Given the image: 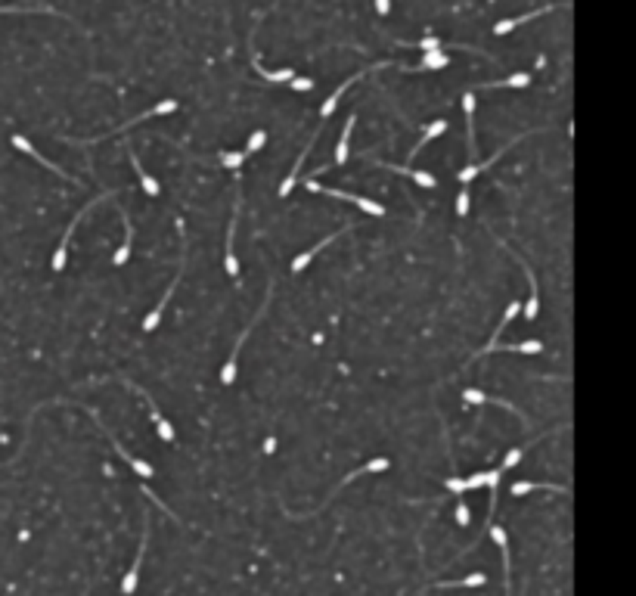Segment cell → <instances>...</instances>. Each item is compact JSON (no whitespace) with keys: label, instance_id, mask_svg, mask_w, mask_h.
Here are the masks:
<instances>
[{"label":"cell","instance_id":"cell-1","mask_svg":"<svg viewBox=\"0 0 636 596\" xmlns=\"http://www.w3.org/2000/svg\"><path fill=\"white\" fill-rule=\"evenodd\" d=\"M270 302H273V283L267 286V292H264V302H261V308H258V314L252 317V323H248L246 329L239 333V339H236V345H233V351H230V357H227V364L221 366V382L224 386H233L236 382V366H239V354H242V345H246V339L252 335V329L261 323V317L267 314V308H270Z\"/></svg>","mask_w":636,"mask_h":596},{"label":"cell","instance_id":"cell-2","mask_svg":"<svg viewBox=\"0 0 636 596\" xmlns=\"http://www.w3.org/2000/svg\"><path fill=\"white\" fill-rule=\"evenodd\" d=\"M177 233H180V258H177V273H174V283H171L168 289H164V295L159 298V304H155V308L146 314V320H143V333H152V329L159 326L162 314H164V308H168V302H171V295H174V289H177V283H180V277H184V268H186V227H184V221H177Z\"/></svg>","mask_w":636,"mask_h":596},{"label":"cell","instance_id":"cell-3","mask_svg":"<svg viewBox=\"0 0 636 596\" xmlns=\"http://www.w3.org/2000/svg\"><path fill=\"white\" fill-rule=\"evenodd\" d=\"M236 202H233V217H230V227H227V252H224V268H227V277L230 280H239V258H236V249H233V237H236V224H239V211H242V171H236Z\"/></svg>","mask_w":636,"mask_h":596},{"label":"cell","instance_id":"cell-4","mask_svg":"<svg viewBox=\"0 0 636 596\" xmlns=\"http://www.w3.org/2000/svg\"><path fill=\"white\" fill-rule=\"evenodd\" d=\"M115 196H119V193H115V190H109V193H103V196H93V199H88V205H84V208H78V215L72 217V224H68V227H66V233H62L59 249H56V252H53V261H50V264H53V270H56V273H59L62 268H66V258H68V242H72V233H75V227L81 224V217L88 215V211H93V205H100V202H106V199H115Z\"/></svg>","mask_w":636,"mask_h":596},{"label":"cell","instance_id":"cell-5","mask_svg":"<svg viewBox=\"0 0 636 596\" xmlns=\"http://www.w3.org/2000/svg\"><path fill=\"white\" fill-rule=\"evenodd\" d=\"M388 466H391V463L385 460V457H376V460H370V463H364V466H357L354 472H348V475L342 478V484H339V488H335L332 494H329L323 506H317V509H313V513H286V515H292V519H308V515H317V513H323V509H326V506L332 503V500H335V497H339V494H342V488H348V484L354 482V478H360V475H373V472H385V469H388Z\"/></svg>","mask_w":636,"mask_h":596},{"label":"cell","instance_id":"cell-6","mask_svg":"<svg viewBox=\"0 0 636 596\" xmlns=\"http://www.w3.org/2000/svg\"><path fill=\"white\" fill-rule=\"evenodd\" d=\"M308 186L311 193H323V196H332V199H342V202H351V205H357L360 211H366V215H373V217H385L388 211H385V205H379L376 199H364V196H354V193H344V190H332V186H323V184H317V180H308Z\"/></svg>","mask_w":636,"mask_h":596},{"label":"cell","instance_id":"cell-7","mask_svg":"<svg viewBox=\"0 0 636 596\" xmlns=\"http://www.w3.org/2000/svg\"><path fill=\"white\" fill-rule=\"evenodd\" d=\"M121 382H124V386H128V388H131L137 398H143V404L149 407V419L155 422V432H159L162 441H164V444H174V426H171V422L162 417V410H159V404L152 401V395H149L146 388H140L133 379H128V376H121Z\"/></svg>","mask_w":636,"mask_h":596},{"label":"cell","instance_id":"cell-8","mask_svg":"<svg viewBox=\"0 0 636 596\" xmlns=\"http://www.w3.org/2000/svg\"><path fill=\"white\" fill-rule=\"evenodd\" d=\"M84 410H88V413H90V417H93V422H97V426H100V429H103V435L109 438V441H112V447H115V453H119V457H121L124 463H128V466H131V469H133V472H137L140 478H143V482H146V478H152V475H155V472H152V466H149V463H146V460L133 457V453L128 451V447H124V444L119 441V438H115L112 432H109V429H106V422H103V419H100V413H97V410H93V407H84Z\"/></svg>","mask_w":636,"mask_h":596},{"label":"cell","instance_id":"cell-9","mask_svg":"<svg viewBox=\"0 0 636 596\" xmlns=\"http://www.w3.org/2000/svg\"><path fill=\"white\" fill-rule=\"evenodd\" d=\"M149 531H152V522H149V515L143 513V531H140V547H137V556H133V566L128 568V575H124V581H121V593H124V596H133V590H137V581H140V566H143V553H146V544H149Z\"/></svg>","mask_w":636,"mask_h":596},{"label":"cell","instance_id":"cell-10","mask_svg":"<svg viewBox=\"0 0 636 596\" xmlns=\"http://www.w3.org/2000/svg\"><path fill=\"white\" fill-rule=\"evenodd\" d=\"M497 242H500V246H503V249H506V252H509V255H512V258H515V264H518V268H522V270H524V277H528V286H531V298H528V302H524V308H522V314H524V320H534V317H537V311H540V292H537V277H534V273H531V268H528V261H524V258H522V255H518V252H515V249H509V246H506V242H503V239H497Z\"/></svg>","mask_w":636,"mask_h":596},{"label":"cell","instance_id":"cell-11","mask_svg":"<svg viewBox=\"0 0 636 596\" xmlns=\"http://www.w3.org/2000/svg\"><path fill=\"white\" fill-rule=\"evenodd\" d=\"M391 66H397V62H376V66H370V68H366V72H357V75H351L348 81H344L342 88H335V90H332V97H329L326 103H323V109H320V119H323V121H329V119H332V112H335V109H339L342 97H344V90H348V88H351V84H354V81H360V78H364V75H370V72H379V68H391Z\"/></svg>","mask_w":636,"mask_h":596},{"label":"cell","instance_id":"cell-12","mask_svg":"<svg viewBox=\"0 0 636 596\" xmlns=\"http://www.w3.org/2000/svg\"><path fill=\"white\" fill-rule=\"evenodd\" d=\"M13 146H16V149H19V153H25V155H31V159H35V162H41V165H44V168H50V171H53V174H56V177H62V180H68V184H75V186H84V184H81V180H78V177H72V174H66V171H62V168H59V165H53L50 159H44V155H41V153H37V149H35V143H31V140H25V137H22V134H13Z\"/></svg>","mask_w":636,"mask_h":596},{"label":"cell","instance_id":"cell-13","mask_svg":"<svg viewBox=\"0 0 636 596\" xmlns=\"http://www.w3.org/2000/svg\"><path fill=\"white\" fill-rule=\"evenodd\" d=\"M524 137H528V134H518L515 140H509V143H506L503 149H497V153H493V155H491V159H484V162H472V165H466V168H462V171H460V174H457V177H460V184H462V186H469V184H472V180H475L478 174H481V171H488V168H491V165H493V162H497V159H500V155H503V153H506V149H512L515 143H522V140H524Z\"/></svg>","mask_w":636,"mask_h":596},{"label":"cell","instance_id":"cell-14","mask_svg":"<svg viewBox=\"0 0 636 596\" xmlns=\"http://www.w3.org/2000/svg\"><path fill=\"white\" fill-rule=\"evenodd\" d=\"M348 230H354V224H344V227H342V230L329 233V237H326V239H320V242H317V246H311V249H308V252L295 255V258H292V273H301V270H304V268H308V264L313 261V258H317V255H320V252H323V249L329 246V242H335V239H339V237H342V233H348Z\"/></svg>","mask_w":636,"mask_h":596},{"label":"cell","instance_id":"cell-15","mask_svg":"<svg viewBox=\"0 0 636 596\" xmlns=\"http://www.w3.org/2000/svg\"><path fill=\"white\" fill-rule=\"evenodd\" d=\"M522 308H524V304H522V302H518V298H512V302H509V308H506V314H503V320H500V323H497V329H493L491 342H488V345H484V348H478L472 360H478V357H484V354H491V348H493V345H500V335H503V333H506V326H509V323H512V320L518 317V314H522Z\"/></svg>","mask_w":636,"mask_h":596},{"label":"cell","instance_id":"cell-16","mask_svg":"<svg viewBox=\"0 0 636 596\" xmlns=\"http://www.w3.org/2000/svg\"><path fill=\"white\" fill-rule=\"evenodd\" d=\"M553 10H559V4H546V6H540V10H528V13H522V16H512V19H503V22H497L493 25V35H509V31H515L518 25H524V22H531V19H540V16H546V13H553Z\"/></svg>","mask_w":636,"mask_h":596},{"label":"cell","instance_id":"cell-17","mask_svg":"<svg viewBox=\"0 0 636 596\" xmlns=\"http://www.w3.org/2000/svg\"><path fill=\"white\" fill-rule=\"evenodd\" d=\"M491 540L500 547V556H503V587H506V596H512V562H509V544H506V531L500 525H491Z\"/></svg>","mask_w":636,"mask_h":596},{"label":"cell","instance_id":"cell-18","mask_svg":"<svg viewBox=\"0 0 636 596\" xmlns=\"http://www.w3.org/2000/svg\"><path fill=\"white\" fill-rule=\"evenodd\" d=\"M180 103L177 100H162L159 106H152V109H146L143 115H137V119H131L128 124H119V131H112V134H124V131H131V128H137V124H143V121H149V119H159V115H168V112H174ZM112 134H106V137H112ZM106 137H100V140H106Z\"/></svg>","mask_w":636,"mask_h":596},{"label":"cell","instance_id":"cell-19","mask_svg":"<svg viewBox=\"0 0 636 596\" xmlns=\"http://www.w3.org/2000/svg\"><path fill=\"white\" fill-rule=\"evenodd\" d=\"M447 66H450V56H447L444 50H426L419 66H400L397 62V68H404V72H441Z\"/></svg>","mask_w":636,"mask_h":596},{"label":"cell","instance_id":"cell-20","mask_svg":"<svg viewBox=\"0 0 636 596\" xmlns=\"http://www.w3.org/2000/svg\"><path fill=\"white\" fill-rule=\"evenodd\" d=\"M323 128H326V121L317 128V134L311 137V143H308V149H301V155H298V162L292 165V171L286 174V180L280 184V199H289V193H292V186H295V180H298V171H301V165H304V159H308V153H311V146H317V140H320V134H323Z\"/></svg>","mask_w":636,"mask_h":596},{"label":"cell","instance_id":"cell-21","mask_svg":"<svg viewBox=\"0 0 636 596\" xmlns=\"http://www.w3.org/2000/svg\"><path fill=\"white\" fill-rule=\"evenodd\" d=\"M124 149H128V159H131V165H133V174H137L140 186H143V193L149 196V199H159V193H162L159 180H155L152 174H146V168H143V165H140V159H137V153H133V149H131V143H124Z\"/></svg>","mask_w":636,"mask_h":596},{"label":"cell","instance_id":"cell-22","mask_svg":"<svg viewBox=\"0 0 636 596\" xmlns=\"http://www.w3.org/2000/svg\"><path fill=\"white\" fill-rule=\"evenodd\" d=\"M379 168H388L391 174H404V177H410V180H416L419 186H426V190H435L438 186V180L428 174V171H416V168H410V165H388V162H376Z\"/></svg>","mask_w":636,"mask_h":596},{"label":"cell","instance_id":"cell-23","mask_svg":"<svg viewBox=\"0 0 636 596\" xmlns=\"http://www.w3.org/2000/svg\"><path fill=\"white\" fill-rule=\"evenodd\" d=\"M531 84V75L528 72H515V75H506V78H497V81H481L478 84V90H503V88H528Z\"/></svg>","mask_w":636,"mask_h":596},{"label":"cell","instance_id":"cell-24","mask_svg":"<svg viewBox=\"0 0 636 596\" xmlns=\"http://www.w3.org/2000/svg\"><path fill=\"white\" fill-rule=\"evenodd\" d=\"M462 112H466V137H469V155H478V140H475V97L462 93Z\"/></svg>","mask_w":636,"mask_h":596},{"label":"cell","instance_id":"cell-25","mask_svg":"<svg viewBox=\"0 0 636 596\" xmlns=\"http://www.w3.org/2000/svg\"><path fill=\"white\" fill-rule=\"evenodd\" d=\"M354 124H357V112H351L348 121H344V128H342L339 143H335V159H332V165H344V162H348V155H351L348 143H351V134H354Z\"/></svg>","mask_w":636,"mask_h":596},{"label":"cell","instance_id":"cell-26","mask_svg":"<svg viewBox=\"0 0 636 596\" xmlns=\"http://www.w3.org/2000/svg\"><path fill=\"white\" fill-rule=\"evenodd\" d=\"M441 134H447V121H444V119H438V121H428L426 128H422V137L416 140V146L410 149V159H416V155H419L422 149H426V146L431 143V140H435V137H441Z\"/></svg>","mask_w":636,"mask_h":596},{"label":"cell","instance_id":"cell-27","mask_svg":"<svg viewBox=\"0 0 636 596\" xmlns=\"http://www.w3.org/2000/svg\"><path fill=\"white\" fill-rule=\"evenodd\" d=\"M252 66H255V72L264 78V81H270V84H289L292 78L298 75L295 68H280V72H267V68L261 66V59H258V50L252 47Z\"/></svg>","mask_w":636,"mask_h":596},{"label":"cell","instance_id":"cell-28","mask_svg":"<svg viewBox=\"0 0 636 596\" xmlns=\"http://www.w3.org/2000/svg\"><path fill=\"white\" fill-rule=\"evenodd\" d=\"M119 215H121V221H124V242H121V249L112 255V264L115 268H121V264H128V258H131V242H133V224H131V217H128V211L124 208H119Z\"/></svg>","mask_w":636,"mask_h":596},{"label":"cell","instance_id":"cell-29","mask_svg":"<svg viewBox=\"0 0 636 596\" xmlns=\"http://www.w3.org/2000/svg\"><path fill=\"white\" fill-rule=\"evenodd\" d=\"M531 491H556V494H565L568 488H565V484H546V482H515L512 488H509V494H512V497H524V494H531Z\"/></svg>","mask_w":636,"mask_h":596},{"label":"cell","instance_id":"cell-30","mask_svg":"<svg viewBox=\"0 0 636 596\" xmlns=\"http://www.w3.org/2000/svg\"><path fill=\"white\" fill-rule=\"evenodd\" d=\"M484 584H488V575L475 571V575H466V578H460V581H435L428 587H435V590H453V587H484Z\"/></svg>","mask_w":636,"mask_h":596},{"label":"cell","instance_id":"cell-31","mask_svg":"<svg viewBox=\"0 0 636 596\" xmlns=\"http://www.w3.org/2000/svg\"><path fill=\"white\" fill-rule=\"evenodd\" d=\"M246 159H248L246 149H224V153H217V165H224L227 171H239L246 165Z\"/></svg>","mask_w":636,"mask_h":596},{"label":"cell","instance_id":"cell-32","mask_svg":"<svg viewBox=\"0 0 636 596\" xmlns=\"http://www.w3.org/2000/svg\"><path fill=\"white\" fill-rule=\"evenodd\" d=\"M264 143H267V131H255V134L248 137V146H246V153H248V155L261 153V149H264Z\"/></svg>","mask_w":636,"mask_h":596},{"label":"cell","instance_id":"cell-33","mask_svg":"<svg viewBox=\"0 0 636 596\" xmlns=\"http://www.w3.org/2000/svg\"><path fill=\"white\" fill-rule=\"evenodd\" d=\"M0 13H56L53 6H0Z\"/></svg>","mask_w":636,"mask_h":596},{"label":"cell","instance_id":"cell-34","mask_svg":"<svg viewBox=\"0 0 636 596\" xmlns=\"http://www.w3.org/2000/svg\"><path fill=\"white\" fill-rule=\"evenodd\" d=\"M457 525H460V528H469V525H472V513H469L466 500H460V503H457Z\"/></svg>","mask_w":636,"mask_h":596},{"label":"cell","instance_id":"cell-35","mask_svg":"<svg viewBox=\"0 0 636 596\" xmlns=\"http://www.w3.org/2000/svg\"><path fill=\"white\" fill-rule=\"evenodd\" d=\"M522 453H524L522 447H512V451L506 453V460H503V466H500V469H503V472H509V469H515L518 463H522Z\"/></svg>","mask_w":636,"mask_h":596},{"label":"cell","instance_id":"cell-36","mask_svg":"<svg viewBox=\"0 0 636 596\" xmlns=\"http://www.w3.org/2000/svg\"><path fill=\"white\" fill-rule=\"evenodd\" d=\"M289 88H292L295 93H304V90H311V88H313V78H301V75H295L292 81H289Z\"/></svg>","mask_w":636,"mask_h":596},{"label":"cell","instance_id":"cell-37","mask_svg":"<svg viewBox=\"0 0 636 596\" xmlns=\"http://www.w3.org/2000/svg\"><path fill=\"white\" fill-rule=\"evenodd\" d=\"M444 488H447V491H453V494H466V478L450 475V478L444 482Z\"/></svg>","mask_w":636,"mask_h":596},{"label":"cell","instance_id":"cell-38","mask_svg":"<svg viewBox=\"0 0 636 596\" xmlns=\"http://www.w3.org/2000/svg\"><path fill=\"white\" fill-rule=\"evenodd\" d=\"M466 211H469V190L462 186V193L457 196V215H460V217H466Z\"/></svg>","mask_w":636,"mask_h":596},{"label":"cell","instance_id":"cell-39","mask_svg":"<svg viewBox=\"0 0 636 596\" xmlns=\"http://www.w3.org/2000/svg\"><path fill=\"white\" fill-rule=\"evenodd\" d=\"M478 488H484V472H475L466 478V491H478Z\"/></svg>","mask_w":636,"mask_h":596},{"label":"cell","instance_id":"cell-40","mask_svg":"<svg viewBox=\"0 0 636 596\" xmlns=\"http://www.w3.org/2000/svg\"><path fill=\"white\" fill-rule=\"evenodd\" d=\"M376 13H379V16H388V13H391V0H376Z\"/></svg>","mask_w":636,"mask_h":596},{"label":"cell","instance_id":"cell-41","mask_svg":"<svg viewBox=\"0 0 636 596\" xmlns=\"http://www.w3.org/2000/svg\"><path fill=\"white\" fill-rule=\"evenodd\" d=\"M277 451V438H264V453H273Z\"/></svg>","mask_w":636,"mask_h":596}]
</instances>
